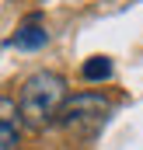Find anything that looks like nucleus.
Here are the masks:
<instances>
[{
  "instance_id": "nucleus-5",
  "label": "nucleus",
  "mask_w": 143,
  "mask_h": 150,
  "mask_svg": "<svg viewBox=\"0 0 143 150\" xmlns=\"http://www.w3.org/2000/svg\"><path fill=\"white\" fill-rule=\"evenodd\" d=\"M80 74H84V80H108V77H112V59L91 56V59L80 67Z\"/></svg>"
},
{
  "instance_id": "nucleus-3",
  "label": "nucleus",
  "mask_w": 143,
  "mask_h": 150,
  "mask_svg": "<svg viewBox=\"0 0 143 150\" xmlns=\"http://www.w3.org/2000/svg\"><path fill=\"white\" fill-rule=\"evenodd\" d=\"M21 112L14 105V98H4L0 101V150H18V126H14V115Z\"/></svg>"
},
{
  "instance_id": "nucleus-2",
  "label": "nucleus",
  "mask_w": 143,
  "mask_h": 150,
  "mask_svg": "<svg viewBox=\"0 0 143 150\" xmlns=\"http://www.w3.org/2000/svg\"><path fill=\"white\" fill-rule=\"evenodd\" d=\"M112 112V101H108L105 94H98V91H80V94H73L70 101L63 105V112H59V126H67V129H94V126H101L105 122V115Z\"/></svg>"
},
{
  "instance_id": "nucleus-1",
  "label": "nucleus",
  "mask_w": 143,
  "mask_h": 150,
  "mask_svg": "<svg viewBox=\"0 0 143 150\" xmlns=\"http://www.w3.org/2000/svg\"><path fill=\"white\" fill-rule=\"evenodd\" d=\"M67 101H70L67 98V80L59 74H52V70H38V74H32L21 84L18 108H21V119L32 129H42L52 119H59V112H63Z\"/></svg>"
},
{
  "instance_id": "nucleus-4",
  "label": "nucleus",
  "mask_w": 143,
  "mask_h": 150,
  "mask_svg": "<svg viewBox=\"0 0 143 150\" xmlns=\"http://www.w3.org/2000/svg\"><path fill=\"white\" fill-rule=\"evenodd\" d=\"M45 42H49V32H45L42 25H25V28H18V35L11 38L14 49H28V52H32V49H42Z\"/></svg>"
}]
</instances>
